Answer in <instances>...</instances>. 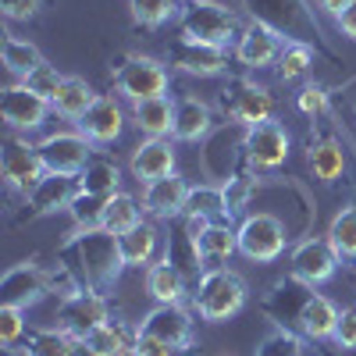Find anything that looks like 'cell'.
<instances>
[{
    "label": "cell",
    "mask_w": 356,
    "mask_h": 356,
    "mask_svg": "<svg viewBox=\"0 0 356 356\" xmlns=\"http://www.w3.org/2000/svg\"><path fill=\"white\" fill-rule=\"evenodd\" d=\"M164 260H171L178 267V275H182L189 285H196L203 275H207V257L200 250V239L189 235L186 225H175V232L168 235V250H164Z\"/></svg>",
    "instance_id": "7402d4cb"
},
{
    "label": "cell",
    "mask_w": 356,
    "mask_h": 356,
    "mask_svg": "<svg viewBox=\"0 0 356 356\" xmlns=\"http://www.w3.org/2000/svg\"><path fill=\"white\" fill-rule=\"evenodd\" d=\"M239 235V253L253 264H271L285 253V243H289V232H285V221L275 218V214H250L243 218V225L235 228Z\"/></svg>",
    "instance_id": "8992f818"
},
{
    "label": "cell",
    "mask_w": 356,
    "mask_h": 356,
    "mask_svg": "<svg viewBox=\"0 0 356 356\" xmlns=\"http://www.w3.org/2000/svg\"><path fill=\"white\" fill-rule=\"evenodd\" d=\"M146 292H150L157 303H182L193 289L182 275H178V267L171 260H154L146 267Z\"/></svg>",
    "instance_id": "4316f807"
},
{
    "label": "cell",
    "mask_w": 356,
    "mask_h": 356,
    "mask_svg": "<svg viewBox=\"0 0 356 356\" xmlns=\"http://www.w3.org/2000/svg\"><path fill=\"white\" fill-rule=\"evenodd\" d=\"M40 146V157H43V168L54 171V175H82V168L93 161V143H89L82 132H54L47 136Z\"/></svg>",
    "instance_id": "4fadbf2b"
},
{
    "label": "cell",
    "mask_w": 356,
    "mask_h": 356,
    "mask_svg": "<svg viewBox=\"0 0 356 356\" xmlns=\"http://www.w3.org/2000/svg\"><path fill=\"white\" fill-rule=\"evenodd\" d=\"M186 4H189V0H186Z\"/></svg>",
    "instance_id": "9f6ffc18"
},
{
    "label": "cell",
    "mask_w": 356,
    "mask_h": 356,
    "mask_svg": "<svg viewBox=\"0 0 356 356\" xmlns=\"http://www.w3.org/2000/svg\"><path fill=\"white\" fill-rule=\"evenodd\" d=\"M353 282H356V267H353Z\"/></svg>",
    "instance_id": "11a10c76"
},
{
    "label": "cell",
    "mask_w": 356,
    "mask_h": 356,
    "mask_svg": "<svg viewBox=\"0 0 356 356\" xmlns=\"http://www.w3.org/2000/svg\"><path fill=\"white\" fill-rule=\"evenodd\" d=\"M50 292V271L36 267L33 260L15 264L11 271L0 278V307H15V310H29L33 303H40Z\"/></svg>",
    "instance_id": "5bb4252c"
},
{
    "label": "cell",
    "mask_w": 356,
    "mask_h": 356,
    "mask_svg": "<svg viewBox=\"0 0 356 356\" xmlns=\"http://www.w3.org/2000/svg\"><path fill=\"white\" fill-rule=\"evenodd\" d=\"M129 11L136 18V25L143 29H161L171 18H178V0H129Z\"/></svg>",
    "instance_id": "ab89813d"
},
{
    "label": "cell",
    "mask_w": 356,
    "mask_h": 356,
    "mask_svg": "<svg viewBox=\"0 0 356 356\" xmlns=\"http://www.w3.org/2000/svg\"><path fill=\"white\" fill-rule=\"evenodd\" d=\"M79 196V178L75 175H54L47 171L40 178V186L25 196V207H29V218H47V214H57V211H68L72 200Z\"/></svg>",
    "instance_id": "d6986e66"
},
{
    "label": "cell",
    "mask_w": 356,
    "mask_h": 356,
    "mask_svg": "<svg viewBox=\"0 0 356 356\" xmlns=\"http://www.w3.org/2000/svg\"><path fill=\"white\" fill-rule=\"evenodd\" d=\"M4 65H8V72H11V75L25 79L33 68H40V65H43V54H40L33 43H29V40L8 36V40H4Z\"/></svg>",
    "instance_id": "b9f144b4"
},
{
    "label": "cell",
    "mask_w": 356,
    "mask_h": 356,
    "mask_svg": "<svg viewBox=\"0 0 356 356\" xmlns=\"http://www.w3.org/2000/svg\"><path fill=\"white\" fill-rule=\"evenodd\" d=\"M314 296V285H307L303 278H282L271 285V292L264 296L260 310L275 321V328H289V332H300V321H303V310Z\"/></svg>",
    "instance_id": "30bf717a"
},
{
    "label": "cell",
    "mask_w": 356,
    "mask_h": 356,
    "mask_svg": "<svg viewBox=\"0 0 356 356\" xmlns=\"http://www.w3.org/2000/svg\"><path fill=\"white\" fill-rule=\"evenodd\" d=\"M132 122L139 132H146L150 139H161L175 129V100L164 97H150V100H136L132 104Z\"/></svg>",
    "instance_id": "484cf974"
},
{
    "label": "cell",
    "mask_w": 356,
    "mask_h": 356,
    "mask_svg": "<svg viewBox=\"0 0 356 356\" xmlns=\"http://www.w3.org/2000/svg\"><path fill=\"white\" fill-rule=\"evenodd\" d=\"M296 107H300L307 118H321L324 111H328V89L317 86V82L303 86L300 93H296Z\"/></svg>",
    "instance_id": "f6af8a7d"
},
{
    "label": "cell",
    "mask_w": 356,
    "mask_h": 356,
    "mask_svg": "<svg viewBox=\"0 0 356 356\" xmlns=\"http://www.w3.org/2000/svg\"><path fill=\"white\" fill-rule=\"evenodd\" d=\"M132 175L139 182H157L164 175H175V150L171 143L161 136V139H143L136 150H132Z\"/></svg>",
    "instance_id": "603a6c76"
},
{
    "label": "cell",
    "mask_w": 356,
    "mask_h": 356,
    "mask_svg": "<svg viewBox=\"0 0 356 356\" xmlns=\"http://www.w3.org/2000/svg\"><path fill=\"white\" fill-rule=\"evenodd\" d=\"M72 356H97V349L89 346V339H75L72 342Z\"/></svg>",
    "instance_id": "f5cc1de1"
},
{
    "label": "cell",
    "mask_w": 356,
    "mask_h": 356,
    "mask_svg": "<svg viewBox=\"0 0 356 356\" xmlns=\"http://www.w3.org/2000/svg\"><path fill=\"white\" fill-rule=\"evenodd\" d=\"M57 267H65L79 289L107 292L122 278L125 257H122V246H118V235H111L107 228H86L61 243Z\"/></svg>",
    "instance_id": "6da1fadb"
},
{
    "label": "cell",
    "mask_w": 356,
    "mask_h": 356,
    "mask_svg": "<svg viewBox=\"0 0 356 356\" xmlns=\"http://www.w3.org/2000/svg\"><path fill=\"white\" fill-rule=\"evenodd\" d=\"M289 264H292V275L303 278L307 285H324L332 282L335 271H339V253L335 246L328 243V235H310V239H300L289 253Z\"/></svg>",
    "instance_id": "8fae6325"
},
{
    "label": "cell",
    "mask_w": 356,
    "mask_h": 356,
    "mask_svg": "<svg viewBox=\"0 0 356 356\" xmlns=\"http://www.w3.org/2000/svg\"><path fill=\"white\" fill-rule=\"evenodd\" d=\"M182 218H211V221L225 218L228 221V207H225L221 186H196V189H189Z\"/></svg>",
    "instance_id": "d590c367"
},
{
    "label": "cell",
    "mask_w": 356,
    "mask_h": 356,
    "mask_svg": "<svg viewBox=\"0 0 356 356\" xmlns=\"http://www.w3.org/2000/svg\"><path fill=\"white\" fill-rule=\"evenodd\" d=\"M0 356H29L22 346H4V353H0Z\"/></svg>",
    "instance_id": "db71d44e"
},
{
    "label": "cell",
    "mask_w": 356,
    "mask_h": 356,
    "mask_svg": "<svg viewBox=\"0 0 356 356\" xmlns=\"http://www.w3.org/2000/svg\"><path fill=\"white\" fill-rule=\"evenodd\" d=\"M54 104L43 100L40 93H33L25 82L18 86H8L4 89V100H0V114H4V122L15 129V132H33L40 129L47 118H50Z\"/></svg>",
    "instance_id": "e0dca14e"
},
{
    "label": "cell",
    "mask_w": 356,
    "mask_h": 356,
    "mask_svg": "<svg viewBox=\"0 0 356 356\" xmlns=\"http://www.w3.org/2000/svg\"><path fill=\"white\" fill-rule=\"evenodd\" d=\"M289 146H292V139H289L285 125L271 118V122H260V125L246 129V136H243V157L257 171H275V168H282L289 161Z\"/></svg>",
    "instance_id": "7c38bea8"
},
{
    "label": "cell",
    "mask_w": 356,
    "mask_h": 356,
    "mask_svg": "<svg viewBox=\"0 0 356 356\" xmlns=\"http://www.w3.org/2000/svg\"><path fill=\"white\" fill-rule=\"evenodd\" d=\"M143 221V207L132 193H114L107 200V214H104V228L111 235H125L129 228H136Z\"/></svg>",
    "instance_id": "836d02e7"
},
{
    "label": "cell",
    "mask_w": 356,
    "mask_h": 356,
    "mask_svg": "<svg viewBox=\"0 0 356 356\" xmlns=\"http://www.w3.org/2000/svg\"><path fill=\"white\" fill-rule=\"evenodd\" d=\"M22 82H25L29 89H33V93H40L43 100H50V104H54V97L61 93V82H65V75L57 72L54 65H47V61H43L40 68H33V72H29Z\"/></svg>",
    "instance_id": "ee69618b"
},
{
    "label": "cell",
    "mask_w": 356,
    "mask_h": 356,
    "mask_svg": "<svg viewBox=\"0 0 356 356\" xmlns=\"http://www.w3.org/2000/svg\"><path fill=\"white\" fill-rule=\"evenodd\" d=\"M253 356H303V339H300V332L275 328V332H267L260 339Z\"/></svg>",
    "instance_id": "7bdbcfd3"
},
{
    "label": "cell",
    "mask_w": 356,
    "mask_h": 356,
    "mask_svg": "<svg viewBox=\"0 0 356 356\" xmlns=\"http://www.w3.org/2000/svg\"><path fill=\"white\" fill-rule=\"evenodd\" d=\"M0 171H4V182H8L11 193L29 196L40 186V178L47 175L43 157H40V146L11 132L4 139V146H0Z\"/></svg>",
    "instance_id": "52a82bcc"
},
{
    "label": "cell",
    "mask_w": 356,
    "mask_h": 356,
    "mask_svg": "<svg viewBox=\"0 0 356 356\" xmlns=\"http://www.w3.org/2000/svg\"><path fill=\"white\" fill-rule=\"evenodd\" d=\"M211 125H214V118H211V107H207L203 100L196 97H182V100H175V129L171 136L178 143H200L211 136Z\"/></svg>",
    "instance_id": "cb8c5ba5"
},
{
    "label": "cell",
    "mask_w": 356,
    "mask_h": 356,
    "mask_svg": "<svg viewBox=\"0 0 356 356\" xmlns=\"http://www.w3.org/2000/svg\"><path fill=\"white\" fill-rule=\"evenodd\" d=\"M118 186H122V171H118V164L111 157L93 154V161H89L79 175V189L93 193V196H114V193H122Z\"/></svg>",
    "instance_id": "1f68e13d"
},
{
    "label": "cell",
    "mask_w": 356,
    "mask_h": 356,
    "mask_svg": "<svg viewBox=\"0 0 356 356\" xmlns=\"http://www.w3.org/2000/svg\"><path fill=\"white\" fill-rule=\"evenodd\" d=\"M136 339H139V328H129L122 321H107L104 328L89 335V346L97 349V356H132Z\"/></svg>",
    "instance_id": "4dcf8cb0"
},
{
    "label": "cell",
    "mask_w": 356,
    "mask_h": 356,
    "mask_svg": "<svg viewBox=\"0 0 356 356\" xmlns=\"http://www.w3.org/2000/svg\"><path fill=\"white\" fill-rule=\"evenodd\" d=\"M107 321H111V303L104 292H93V289H82L57 307V328H65L75 339H89Z\"/></svg>",
    "instance_id": "9c48e42d"
},
{
    "label": "cell",
    "mask_w": 356,
    "mask_h": 356,
    "mask_svg": "<svg viewBox=\"0 0 356 356\" xmlns=\"http://www.w3.org/2000/svg\"><path fill=\"white\" fill-rule=\"evenodd\" d=\"M178 29L186 40L196 43H214V47H228L232 40H239V15L232 8L218 4V0H189L178 11Z\"/></svg>",
    "instance_id": "277c9868"
},
{
    "label": "cell",
    "mask_w": 356,
    "mask_h": 356,
    "mask_svg": "<svg viewBox=\"0 0 356 356\" xmlns=\"http://www.w3.org/2000/svg\"><path fill=\"white\" fill-rule=\"evenodd\" d=\"M307 164L314 171L317 182H335V178L346 175V150H342V143L332 139V136H324V139H314L310 143V150H307Z\"/></svg>",
    "instance_id": "f1b7e54d"
},
{
    "label": "cell",
    "mask_w": 356,
    "mask_h": 356,
    "mask_svg": "<svg viewBox=\"0 0 356 356\" xmlns=\"http://www.w3.org/2000/svg\"><path fill=\"white\" fill-rule=\"evenodd\" d=\"M332 342H335L339 349H356V310H342Z\"/></svg>",
    "instance_id": "c3c4849f"
},
{
    "label": "cell",
    "mask_w": 356,
    "mask_h": 356,
    "mask_svg": "<svg viewBox=\"0 0 356 356\" xmlns=\"http://www.w3.org/2000/svg\"><path fill=\"white\" fill-rule=\"evenodd\" d=\"M25 310H15V307H0V342L4 346H18L25 339V321H22Z\"/></svg>",
    "instance_id": "bcb514c9"
},
{
    "label": "cell",
    "mask_w": 356,
    "mask_h": 356,
    "mask_svg": "<svg viewBox=\"0 0 356 356\" xmlns=\"http://www.w3.org/2000/svg\"><path fill=\"white\" fill-rule=\"evenodd\" d=\"M171 353H175L171 346H164L161 339L146 335V332L139 328V339H136V353H132V356H171Z\"/></svg>",
    "instance_id": "681fc988"
},
{
    "label": "cell",
    "mask_w": 356,
    "mask_h": 356,
    "mask_svg": "<svg viewBox=\"0 0 356 356\" xmlns=\"http://www.w3.org/2000/svg\"><path fill=\"white\" fill-rule=\"evenodd\" d=\"M107 200H111V196H93V193H82V189H79V196H75L72 207H68L75 228H79V232H86V228H104Z\"/></svg>",
    "instance_id": "60d3db41"
},
{
    "label": "cell",
    "mask_w": 356,
    "mask_h": 356,
    "mask_svg": "<svg viewBox=\"0 0 356 356\" xmlns=\"http://www.w3.org/2000/svg\"><path fill=\"white\" fill-rule=\"evenodd\" d=\"M72 342L75 335H68L65 328H29L22 349L29 356H72Z\"/></svg>",
    "instance_id": "d6a6232c"
},
{
    "label": "cell",
    "mask_w": 356,
    "mask_h": 356,
    "mask_svg": "<svg viewBox=\"0 0 356 356\" xmlns=\"http://www.w3.org/2000/svg\"><path fill=\"white\" fill-rule=\"evenodd\" d=\"M349 4H353V0H317V8H324V11H328V15H335V18H339V15H342Z\"/></svg>",
    "instance_id": "816d5d0a"
},
{
    "label": "cell",
    "mask_w": 356,
    "mask_h": 356,
    "mask_svg": "<svg viewBox=\"0 0 356 356\" xmlns=\"http://www.w3.org/2000/svg\"><path fill=\"white\" fill-rule=\"evenodd\" d=\"M200 250H203L207 260L221 264V260H228L232 253H239V235H235V228H232L228 221H214L211 228L200 235Z\"/></svg>",
    "instance_id": "8d00e7d4"
},
{
    "label": "cell",
    "mask_w": 356,
    "mask_h": 356,
    "mask_svg": "<svg viewBox=\"0 0 356 356\" xmlns=\"http://www.w3.org/2000/svg\"><path fill=\"white\" fill-rule=\"evenodd\" d=\"M328 243L335 246L339 260L356 264V207H342L328 225Z\"/></svg>",
    "instance_id": "e575fe53"
},
{
    "label": "cell",
    "mask_w": 356,
    "mask_h": 356,
    "mask_svg": "<svg viewBox=\"0 0 356 356\" xmlns=\"http://www.w3.org/2000/svg\"><path fill=\"white\" fill-rule=\"evenodd\" d=\"M43 4H47V0H0V8H4V15H8L11 22H29V18H36Z\"/></svg>",
    "instance_id": "7dc6e473"
},
{
    "label": "cell",
    "mask_w": 356,
    "mask_h": 356,
    "mask_svg": "<svg viewBox=\"0 0 356 356\" xmlns=\"http://www.w3.org/2000/svg\"><path fill=\"white\" fill-rule=\"evenodd\" d=\"M75 125H79V132H82L89 143L107 146V143H114L118 136H122V129H125V114H122V107H118L114 97H97L93 107H89Z\"/></svg>",
    "instance_id": "44dd1931"
},
{
    "label": "cell",
    "mask_w": 356,
    "mask_h": 356,
    "mask_svg": "<svg viewBox=\"0 0 356 356\" xmlns=\"http://www.w3.org/2000/svg\"><path fill=\"white\" fill-rule=\"evenodd\" d=\"M282 50H285V36H278L271 25L253 22V18L243 25L239 40H235V57H239L246 68H257V72L278 65Z\"/></svg>",
    "instance_id": "2e32d148"
},
{
    "label": "cell",
    "mask_w": 356,
    "mask_h": 356,
    "mask_svg": "<svg viewBox=\"0 0 356 356\" xmlns=\"http://www.w3.org/2000/svg\"><path fill=\"white\" fill-rule=\"evenodd\" d=\"M246 157H243V164L239 168H235V175L232 178H225V186H221V193H225V207H228V221L235 218V214H239L243 211V207L250 203V196L257 193V178L246 171Z\"/></svg>",
    "instance_id": "f35d334b"
},
{
    "label": "cell",
    "mask_w": 356,
    "mask_h": 356,
    "mask_svg": "<svg viewBox=\"0 0 356 356\" xmlns=\"http://www.w3.org/2000/svg\"><path fill=\"white\" fill-rule=\"evenodd\" d=\"M111 82L125 100H150L168 93V68L157 57L146 54H122L111 61Z\"/></svg>",
    "instance_id": "5b68a950"
},
{
    "label": "cell",
    "mask_w": 356,
    "mask_h": 356,
    "mask_svg": "<svg viewBox=\"0 0 356 356\" xmlns=\"http://www.w3.org/2000/svg\"><path fill=\"white\" fill-rule=\"evenodd\" d=\"M314 65H317V50L310 43H285V50H282L275 68H278L282 82H296V79H303Z\"/></svg>",
    "instance_id": "74e56055"
},
{
    "label": "cell",
    "mask_w": 356,
    "mask_h": 356,
    "mask_svg": "<svg viewBox=\"0 0 356 356\" xmlns=\"http://www.w3.org/2000/svg\"><path fill=\"white\" fill-rule=\"evenodd\" d=\"M243 307H246V282L235 271H228V267H211L193 285V310L211 324L235 317Z\"/></svg>",
    "instance_id": "3957f363"
},
{
    "label": "cell",
    "mask_w": 356,
    "mask_h": 356,
    "mask_svg": "<svg viewBox=\"0 0 356 356\" xmlns=\"http://www.w3.org/2000/svg\"><path fill=\"white\" fill-rule=\"evenodd\" d=\"M221 111L239 122L243 129H253L260 122H271L275 118V97L267 93L264 86L250 82V79H232L225 89H221Z\"/></svg>",
    "instance_id": "ba28073f"
},
{
    "label": "cell",
    "mask_w": 356,
    "mask_h": 356,
    "mask_svg": "<svg viewBox=\"0 0 356 356\" xmlns=\"http://www.w3.org/2000/svg\"><path fill=\"white\" fill-rule=\"evenodd\" d=\"M118 246H122L125 267H150L157 260V246H161V232L150 221H139L136 228H129L125 235H118Z\"/></svg>",
    "instance_id": "83f0119b"
},
{
    "label": "cell",
    "mask_w": 356,
    "mask_h": 356,
    "mask_svg": "<svg viewBox=\"0 0 356 356\" xmlns=\"http://www.w3.org/2000/svg\"><path fill=\"white\" fill-rule=\"evenodd\" d=\"M168 61H171L178 72H186V75L211 79V75H221V72L228 68V47L196 43V40L178 36V40L168 47Z\"/></svg>",
    "instance_id": "9a60e30c"
},
{
    "label": "cell",
    "mask_w": 356,
    "mask_h": 356,
    "mask_svg": "<svg viewBox=\"0 0 356 356\" xmlns=\"http://www.w3.org/2000/svg\"><path fill=\"white\" fill-rule=\"evenodd\" d=\"M100 93L93 86H89L86 79H79V75H68L65 82H61V93L54 97V111L61 114V118H68V122H79V118L93 107V100H97Z\"/></svg>",
    "instance_id": "f546056e"
},
{
    "label": "cell",
    "mask_w": 356,
    "mask_h": 356,
    "mask_svg": "<svg viewBox=\"0 0 356 356\" xmlns=\"http://www.w3.org/2000/svg\"><path fill=\"white\" fill-rule=\"evenodd\" d=\"M243 8L250 11L253 22H264V25H271L278 36H289V43H310L314 50L339 61L335 50L328 47V40H324L321 25L314 18V8L307 0H243Z\"/></svg>",
    "instance_id": "7a4b0ae2"
},
{
    "label": "cell",
    "mask_w": 356,
    "mask_h": 356,
    "mask_svg": "<svg viewBox=\"0 0 356 356\" xmlns=\"http://www.w3.org/2000/svg\"><path fill=\"white\" fill-rule=\"evenodd\" d=\"M139 328L146 335L161 339L171 349H189L193 346V314L182 303H157L150 314L143 317Z\"/></svg>",
    "instance_id": "ac0fdd59"
},
{
    "label": "cell",
    "mask_w": 356,
    "mask_h": 356,
    "mask_svg": "<svg viewBox=\"0 0 356 356\" xmlns=\"http://www.w3.org/2000/svg\"><path fill=\"white\" fill-rule=\"evenodd\" d=\"M189 182L182 175H164L157 182H146L143 186V211L150 218L171 221V218H182L186 211V200H189Z\"/></svg>",
    "instance_id": "ffe728a7"
},
{
    "label": "cell",
    "mask_w": 356,
    "mask_h": 356,
    "mask_svg": "<svg viewBox=\"0 0 356 356\" xmlns=\"http://www.w3.org/2000/svg\"><path fill=\"white\" fill-rule=\"evenodd\" d=\"M335 22H339V33H342V36L356 40V0H353V4H349V8H346V11L335 18Z\"/></svg>",
    "instance_id": "f907efd6"
},
{
    "label": "cell",
    "mask_w": 356,
    "mask_h": 356,
    "mask_svg": "<svg viewBox=\"0 0 356 356\" xmlns=\"http://www.w3.org/2000/svg\"><path fill=\"white\" fill-rule=\"evenodd\" d=\"M339 317H342V310L328 300V296L314 292L307 310H303V321H300V335L310 339V342H328L339 328Z\"/></svg>",
    "instance_id": "d4e9b609"
}]
</instances>
